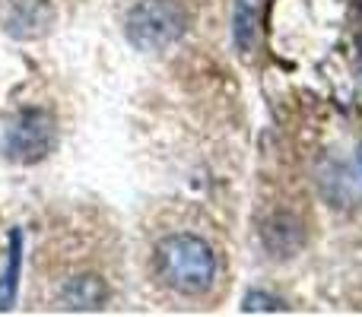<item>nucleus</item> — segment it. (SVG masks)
<instances>
[{"label": "nucleus", "mask_w": 362, "mask_h": 317, "mask_svg": "<svg viewBox=\"0 0 362 317\" xmlns=\"http://www.w3.org/2000/svg\"><path fill=\"white\" fill-rule=\"evenodd\" d=\"M156 270L169 289L178 295H204L216 282V254L197 235H172L159 244Z\"/></svg>", "instance_id": "nucleus-1"}, {"label": "nucleus", "mask_w": 362, "mask_h": 317, "mask_svg": "<svg viewBox=\"0 0 362 317\" xmlns=\"http://www.w3.org/2000/svg\"><path fill=\"white\" fill-rule=\"evenodd\" d=\"M257 19H261V0H235V48L238 54H248L257 35Z\"/></svg>", "instance_id": "nucleus-5"}, {"label": "nucleus", "mask_w": 362, "mask_h": 317, "mask_svg": "<svg viewBox=\"0 0 362 317\" xmlns=\"http://www.w3.org/2000/svg\"><path fill=\"white\" fill-rule=\"evenodd\" d=\"M19 263H23V232H10V251H6V267L0 273V311L13 308L16 301V286H19Z\"/></svg>", "instance_id": "nucleus-4"}, {"label": "nucleus", "mask_w": 362, "mask_h": 317, "mask_svg": "<svg viewBox=\"0 0 362 317\" xmlns=\"http://www.w3.org/2000/svg\"><path fill=\"white\" fill-rule=\"evenodd\" d=\"M54 140H57V131H54L51 114L29 108V112H19L10 121V127L4 133V152H6V159L29 165V162H38L48 156L54 150Z\"/></svg>", "instance_id": "nucleus-3"}, {"label": "nucleus", "mask_w": 362, "mask_h": 317, "mask_svg": "<svg viewBox=\"0 0 362 317\" xmlns=\"http://www.w3.org/2000/svg\"><path fill=\"white\" fill-rule=\"evenodd\" d=\"M187 10L178 0H140L124 19L127 42L140 51H159L175 44L187 32Z\"/></svg>", "instance_id": "nucleus-2"}, {"label": "nucleus", "mask_w": 362, "mask_h": 317, "mask_svg": "<svg viewBox=\"0 0 362 317\" xmlns=\"http://www.w3.org/2000/svg\"><path fill=\"white\" fill-rule=\"evenodd\" d=\"M102 299H105V286L93 276H80L74 280V286L67 289V301L70 308H99Z\"/></svg>", "instance_id": "nucleus-6"}]
</instances>
